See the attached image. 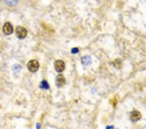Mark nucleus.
<instances>
[{
    "label": "nucleus",
    "mask_w": 146,
    "mask_h": 129,
    "mask_svg": "<svg viewBox=\"0 0 146 129\" xmlns=\"http://www.w3.org/2000/svg\"><path fill=\"white\" fill-rule=\"evenodd\" d=\"M5 2L9 5H15L18 3V0H5Z\"/></svg>",
    "instance_id": "1a4fd4ad"
},
{
    "label": "nucleus",
    "mask_w": 146,
    "mask_h": 129,
    "mask_svg": "<svg viewBox=\"0 0 146 129\" xmlns=\"http://www.w3.org/2000/svg\"><path fill=\"white\" fill-rule=\"evenodd\" d=\"M40 125L39 123H38L36 125V127H37V129H39L40 128Z\"/></svg>",
    "instance_id": "4468645a"
},
{
    "label": "nucleus",
    "mask_w": 146,
    "mask_h": 129,
    "mask_svg": "<svg viewBox=\"0 0 146 129\" xmlns=\"http://www.w3.org/2000/svg\"><path fill=\"white\" fill-rule=\"evenodd\" d=\"M78 52H79V49L78 48H72V53H74V54H75V53H77Z\"/></svg>",
    "instance_id": "f8f14e48"
},
{
    "label": "nucleus",
    "mask_w": 146,
    "mask_h": 129,
    "mask_svg": "<svg viewBox=\"0 0 146 129\" xmlns=\"http://www.w3.org/2000/svg\"><path fill=\"white\" fill-rule=\"evenodd\" d=\"M27 35V31L25 28L22 26H18L16 29V35L18 39H23L26 37Z\"/></svg>",
    "instance_id": "f257e3e1"
},
{
    "label": "nucleus",
    "mask_w": 146,
    "mask_h": 129,
    "mask_svg": "<svg viewBox=\"0 0 146 129\" xmlns=\"http://www.w3.org/2000/svg\"><path fill=\"white\" fill-rule=\"evenodd\" d=\"M13 27L10 22H6L3 26V31L5 34L11 35L13 33Z\"/></svg>",
    "instance_id": "20e7f679"
},
{
    "label": "nucleus",
    "mask_w": 146,
    "mask_h": 129,
    "mask_svg": "<svg viewBox=\"0 0 146 129\" xmlns=\"http://www.w3.org/2000/svg\"><path fill=\"white\" fill-rule=\"evenodd\" d=\"M21 69H22V67H21L20 65H15V66L13 67V70L15 72H20Z\"/></svg>",
    "instance_id": "9d476101"
},
{
    "label": "nucleus",
    "mask_w": 146,
    "mask_h": 129,
    "mask_svg": "<svg viewBox=\"0 0 146 129\" xmlns=\"http://www.w3.org/2000/svg\"><path fill=\"white\" fill-rule=\"evenodd\" d=\"M130 117L132 121L136 122L141 119V114L137 110H135L131 113Z\"/></svg>",
    "instance_id": "423d86ee"
},
{
    "label": "nucleus",
    "mask_w": 146,
    "mask_h": 129,
    "mask_svg": "<svg viewBox=\"0 0 146 129\" xmlns=\"http://www.w3.org/2000/svg\"><path fill=\"white\" fill-rule=\"evenodd\" d=\"M40 88L42 89H44V90H48L49 88V86L48 82H47L46 80H43L41 82Z\"/></svg>",
    "instance_id": "6e6552de"
},
{
    "label": "nucleus",
    "mask_w": 146,
    "mask_h": 129,
    "mask_svg": "<svg viewBox=\"0 0 146 129\" xmlns=\"http://www.w3.org/2000/svg\"><path fill=\"white\" fill-rule=\"evenodd\" d=\"M54 67L56 72H61L65 69V63L62 60H57L54 63Z\"/></svg>",
    "instance_id": "7ed1b4c3"
},
{
    "label": "nucleus",
    "mask_w": 146,
    "mask_h": 129,
    "mask_svg": "<svg viewBox=\"0 0 146 129\" xmlns=\"http://www.w3.org/2000/svg\"><path fill=\"white\" fill-rule=\"evenodd\" d=\"M66 84V79L62 74H58L56 78V86L62 87Z\"/></svg>",
    "instance_id": "39448f33"
},
{
    "label": "nucleus",
    "mask_w": 146,
    "mask_h": 129,
    "mask_svg": "<svg viewBox=\"0 0 146 129\" xmlns=\"http://www.w3.org/2000/svg\"><path fill=\"white\" fill-rule=\"evenodd\" d=\"M39 67V63L36 60H31L27 63V69H29V71L32 72H36L38 70Z\"/></svg>",
    "instance_id": "f03ea898"
},
{
    "label": "nucleus",
    "mask_w": 146,
    "mask_h": 129,
    "mask_svg": "<svg viewBox=\"0 0 146 129\" xmlns=\"http://www.w3.org/2000/svg\"><path fill=\"white\" fill-rule=\"evenodd\" d=\"M81 61L84 65H90L92 63V59L90 56L86 55L81 58Z\"/></svg>",
    "instance_id": "0eeeda50"
},
{
    "label": "nucleus",
    "mask_w": 146,
    "mask_h": 129,
    "mask_svg": "<svg viewBox=\"0 0 146 129\" xmlns=\"http://www.w3.org/2000/svg\"><path fill=\"white\" fill-rule=\"evenodd\" d=\"M114 65L115 67H117V65H118V68H120V67H121V61L120 60H119V59H117V60H116L114 61Z\"/></svg>",
    "instance_id": "9b49d317"
},
{
    "label": "nucleus",
    "mask_w": 146,
    "mask_h": 129,
    "mask_svg": "<svg viewBox=\"0 0 146 129\" xmlns=\"http://www.w3.org/2000/svg\"><path fill=\"white\" fill-rule=\"evenodd\" d=\"M106 129H114V126H107V128H106Z\"/></svg>",
    "instance_id": "ddd939ff"
}]
</instances>
